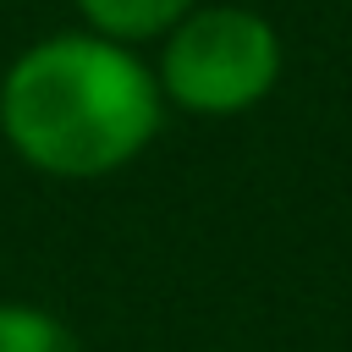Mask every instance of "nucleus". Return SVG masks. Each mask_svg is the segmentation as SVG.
<instances>
[{"instance_id": "1", "label": "nucleus", "mask_w": 352, "mask_h": 352, "mask_svg": "<svg viewBox=\"0 0 352 352\" xmlns=\"http://www.w3.org/2000/svg\"><path fill=\"white\" fill-rule=\"evenodd\" d=\"M160 77L104 33H55L22 50L0 82L6 143L50 176H110L160 132Z\"/></svg>"}, {"instance_id": "2", "label": "nucleus", "mask_w": 352, "mask_h": 352, "mask_svg": "<svg viewBox=\"0 0 352 352\" xmlns=\"http://www.w3.org/2000/svg\"><path fill=\"white\" fill-rule=\"evenodd\" d=\"M154 77L160 94L192 116H242L280 77V38L258 11L204 6L170 28Z\"/></svg>"}, {"instance_id": "4", "label": "nucleus", "mask_w": 352, "mask_h": 352, "mask_svg": "<svg viewBox=\"0 0 352 352\" xmlns=\"http://www.w3.org/2000/svg\"><path fill=\"white\" fill-rule=\"evenodd\" d=\"M0 352H82L77 336L28 302H0Z\"/></svg>"}, {"instance_id": "3", "label": "nucleus", "mask_w": 352, "mask_h": 352, "mask_svg": "<svg viewBox=\"0 0 352 352\" xmlns=\"http://www.w3.org/2000/svg\"><path fill=\"white\" fill-rule=\"evenodd\" d=\"M198 0H77V11L94 22V33L104 38H154V33H170Z\"/></svg>"}]
</instances>
